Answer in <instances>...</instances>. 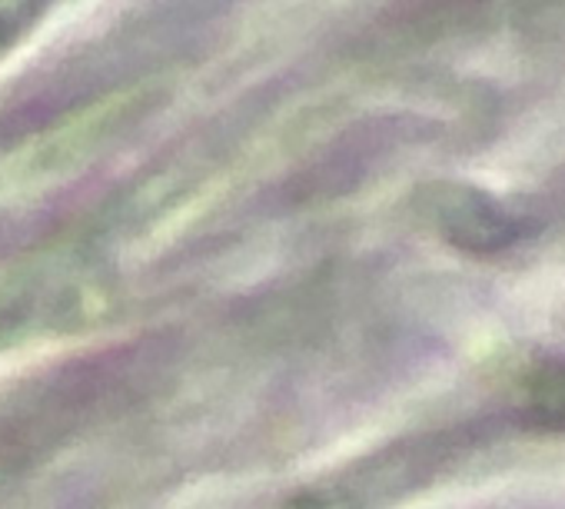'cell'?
I'll list each match as a JSON object with an SVG mask.
<instances>
[{"instance_id": "obj_1", "label": "cell", "mask_w": 565, "mask_h": 509, "mask_svg": "<svg viewBox=\"0 0 565 509\" xmlns=\"http://www.w3.org/2000/svg\"><path fill=\"white\" fill-rule=\"evenodd\" d=\"M515 439H542V430L512 377H505L489 406L370 453L353 469L303 496L297 509H390Z\"/></svg>"}, {"instance_id": "obj_3", "label": "cell", "mask_w": 565, "mask_h": 509, "mask_svg": "<svg viewBox=\"0 0 565 509\" xmlns=\"http://www.w3.org/2000/svg\"><path fill=\"white\" fill-rule=\"evenodd\" d=\"M515 4L519 0H409L396 28L403 31V38L423 44L489 24Z\"/></svg>"}, {"instance_id": "obj_4", "label": "cell", "mask_w": 565, "mask_h": 509, "mask_svg": "<svg viewBox=\"0 0 565 509\" xmlns=\"http://www.w3.org/2000/svg\"><path fill=\"white\" fill-rule=\"evenodd\" d=\"M47 0H0V47H8L41 11Z\"/></svg>"}, {"instance_id": "obj_2", "label": "cell", "mask_w": 565, "mask_h": 509, "mask_svg": "<svg viewBox=\"0 0 565 509\" xmlns=\"http://www.w3.org/2000/svg\"><path fill=\"white\" fill-rule=\"evenodd\" d=\"M423 210L452 246L479 253V257H492V253L515 246L532 230L522 213L469 183L429 187Z\"/></svg>"}]
</instances>
